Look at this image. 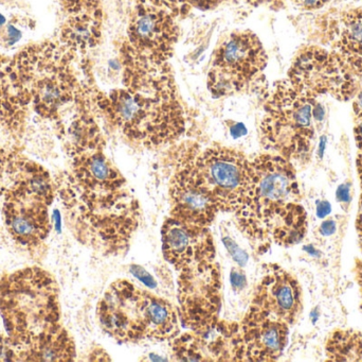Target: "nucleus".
<instances>
[{
    "instance_id": "nucleus-12",
    "label": "nucleus",
    "mask_w": 362,
    "mask_h": 362,
    "mask_svg": "<svg viewBox=\"0 0 362 362\" xmlns=\"http://www.w3.org/2000/svg\"><path fill=\"white\" fill-rule=\"evenodd\" d=\"M150 293L127 280L112 283L97 306L101 329L120 342L146 340Z\"/></svg>"
},
{
    "instance_id": "nucleus-15",
    "label": "nucleus",
    "mask_w": 362,
    "mask_h": 362,
    "mask_svg": "<svg viewBox=\"0 0 362 362\" xmlns=\"http://www.w3.org/2000/svg\"><path fill=\"white\" fill-rule=\"evenodd\" d=\"M248 312L293 327L303 312V293L297 278L280 266H265Z\"/></svg>"
},
{
    "instance_id": "nucleus-14",
    "label": "nucleus",
    "mask_w": 362,
    "mask_h": 362,
    "mask_svg": "<svg viewBox=\"0 0 362 362\" xmlns=\"http://www.w3.org/2000/svg\"><path fill=\"white\" fill-rule=\"evenodd\" d=\"M289 325L247 312L240 324L226 334L230 357L238 361H274L288 344Z\"/></svg>"
},
{
    "instance_id": "nucleus-7",
    "label": "nucleus",
    "mask_w": 362,
    "mask_h": 362,
    "mask_svg": "<svg viewBox=\"0 0 362 362\" xmlns=\"http://www.w3.org/2000/svg\"><path fill=\"white\" fill-rule=\"evenodd\" d=\"M267 62V52L255 32H232L213 52L206 76L209 91L214 98L246 93L263 78Z\"/></svg>"
},
{
    "instance_id": "nucleus-28",
    "label": "nucleus",
    "mask_w": 362,
    "mask_h": 362,
    "mask_svg": "<svg viewBox=\"0 0 362 362\" xmlns=\"http://www.w3.org/2000/svg\"><path fill=\"white\" fill-rule=\"evenodd\" d=\"M0 361H17L16 350L8 337L0 335Z\"/></svg>"
},
{
    "instance_id": "nucleus-26",
    "label": "nucleus",
    "mask_w": 362,
    "mask_h": 362,
    "mask_svg": "<svg viewBox=\"0 0 362 362\" xmlns=\"http://www.w3.org/2000/svg\"><path fill=\"white\" fill-rule=\"evenodd\" d=\"M146 1L159 8L165 9L178 19L185 18L192 9L189 0H146Z\"/></svg>"
},
{
    "instance_id": "nucleus-9",
    "label": "nucleus",
    "mask_w": 362,
    "mask_h": 362,
    "mask_svg": "<svg viewBox=\"0 0 362 362\" xmlns=\"http://www.w3.org/2000/svg\"><path fill=\"white\" fill-rule=\"evenodd\" d=\"M195 163L219 212H238L248 197L250 159L235 149L214 145L198 148Z\"/></svg>"
},
{
    "instance_id": "nucleus-19",
    "label": "nucleus",
    "mask_w": 362,
    "mask_h": 362,
    "mask_svg": "<svg viewBox=\"0 0 362 362\" xmlns=\"http://www.w3.org/2000/svg\"><path fill=\"white\" fill-rule=\"evenodd\" d=\"M325 48L337 55L358 78L362 76V9L327 15L321 23Z\"/></svg>"
},
{
    "instance_id": "nucleus-1",
    "label": "nucleus",
    "mask_w": 362,
    "mask_h": 362,
    "mask_svg": "<svg viewBox=\"0 0 362 362\" xmlns=\"http://www.w3.org/2000/svg\"><path fill=\"white\" fill-rule=\"evenodd\" d=\"M122 86L95 94V106L125 138L148 149L175 144L187 129V116L170 63L120 46Z\"/></svg>"
},
{
    "instance_id": "nucleus-13",
    "label": "nucleus",
    "mask_w": 362,
    "mask_h": 362,
    "mask_svg": "<svg viewBox=\"0 0 362 362\" xmlns=\"http://www.w3.org/2000/svg\"><path fill=\"white\" fill-rule=\"evenodd\" d=\"M180 36L177 17L146 0H135L124 40L136 52L169 63Z\"/></svg>"
},
{
    "instance_id": "nucleus-30",
    "label": "nucleus",
    "mask_w": 362,
    "mask_h": 362,
    "mask_svg": "<svg viewBox=\"0 0 362 362\" xmlns=\"http://www.w3.org/2000/svg\"><path fill=\"white\" fill-rule=\"evenodd\" d=\"M223 244L227 247L228 251H229L231 256L233 257L234 261H238L240 265L244 266L245 264L248 261V255L246 252L242 250L235 242H232L230 238H225L223 239Z\"/></svg>"
},
{
    "instance_id": "nucleus-2",
    "label": "nucleus",
    "mask_w": 362,
    "mask_h": 362,
    "mask_svg": "<svg viewBox=\"0 0 362 362\" xmlns=\"http://www.w3.org/2000/svg\"><path fill=\"white\" fill-rule=\"evenodd\" d=\"M295 166L274 153H263L250 161L248 197L234 213L240 231L257 250L272 244L291 247L308 232V214Z\"/></svg>"
},
{
    "instance_id": "nucleus-27",
    "label": "nucleus",
    "mask_w": 362,
    "mask_h": 362,
    "mask_svg": "<svg viewBox=\"0 0 362 362\" xmlns=\"http://www.w3.org/2000/svg\"><path fill=\"white\" fill-rule=\"evenodd\" d=\"M353 111H354V136L357 148L362 153V86L353 98Z\"/></svg>"
},
{
    "instance_id": "nucleus-18",
    "label": "nucleus",
    "mask_w": 362,
    "mask_h": 362,
    "mask_svg": "<svg viewBox=\"0 0 362 362\" xmlns=\"http://www.w3.org/2000/svg\"><path fill=\"white\" fill-rule=\"evenodd\" d=\"M161 240L163 256L176 271L215 261L216 250L209 227L187 225L169 217L163 222Z\"/></svg>"
},
{
    "instance_id": "nucleus-37",
    "label": "nucleus",
    "mask_w": 362,
    "mask_h": 362,
    "mask_svg": "<svg viewBox=\"0 0 362 362\" xmlns=\"http://www.w3.org/2000/svg\"><path fill=\"white\" fill-rule=\"evenodd\" d=\"M337 200L340 202H348L350 200V188L346 185H341L337 191Z\"/></svg>"
},
{
    "instance_id": "nucleus-17",
    "label": "nucleus",
    "mask_w": 362,
    "mask_h": 362,
    "mask_svg": "<svg viewBox=\"0 0 362 362\" xmlns=\"http://www.w3.org/2000/svg\"><path fill=\"white\" fill-rule=\"evenodd\" d=\"M61 23L57 42L76 55H84L101 43L102 0H59Z\"/></svg>"
},
{
    "instance_id": "nucleus-8",
    "label": "nucleus",
    "mask_w": 362,
    "mask_h": 362,
    "mask_svg": "<svg viewBox=\"0 0 362 362\" xmlns=\"http://www.w3.org/2000/svg\"><path fill=\"white\" fill-rule=\"evenodd\" d=\"M177 299L180 322L198 336L213 331L221 310V274L215 261L180 270Z\"/></svg>"
},
{
    "instance_id": "nucleus-39",
    "label": "nucleus",
    "mask_w": 362,
    "mask_h": 362,
    "mask_svg": "<svg viewBox=\"0 0 362 362\" xmlns=\"http://www.w3.org/2000/svg\"><path fill=\"white\" fill-rule=\"evenodd\" d=\"M355 270H356V272H355V276H356L357 283H358L362 301V259H356V269Z\"/></svg>"
},
{
    "instance_id": "nucleus-25",
    "label": "nucleus",
    "mask_w": 362,
    "mask_h": 362,
    "mask_svg": "<svg viewBox=\"0 0 362 362\" xmlns=\"http://www.w3.org/2000/svg\"><path fill=\"white\" fill-rule=\"evenodd\" d=\"M174 351L180 361H206L202 354V344L193 335H183L180 339L174 338Z\"/></svg>"
},
{
    "instance_id": "nucleus-36",
    "label": "nucleus",
    "mask_w": 362,
    "mask_h": 362,
    "mask_svg": "<svg viewBox=\"0 0 362 362\" xmlns=\"http://www.w3.org/2000/svg\"><path fill=\"white\" fill-rule=\"evenodd\" d=\"M321 233L323 235L329 236L332 235L334 232L336 231V223L334 220H327L321 225L320 227Z\"/></svg>"
},
{
    "instance_id": "nucleus-4",
    "label": "nucleus",
    "mask_w": 362,
    "mask_h": 362,
    "mask_svg": "<svg viewBox=\"0 0 362 362\" xmlns=\"http://www.w3.org/2000/svg\"><path fill=\"white\" fill-rule=\"evenodd\" d=\"M325 116L318 96L287 78L276 81L264 103L259 125L262 146L293 164L306 163L314 151L317 125Z\"/></svg>"
},
{
    "instance_id": "nucleus-16",
    "label": "nucleus",
    "mask_w": 362,
    "mask_h": 362,
    "mask_svg": "<svg viewBox=\"0 0 362 362\" xmlns=\"http://www.w3.org/2000/svg\"><path fill=\"white\" fill-rule=\"evenodd\" d=\"M49 205L13 186L4 196V225L11 237L27 249L40 247L51 230Z\"/></svg>"
},
{
    "instance_id": "nucleus-3",
    "label": "nucleus",
    "mask_w": 362,
    "mask_h": 362,
    "mask_svg": "<svg viewBox=\"0 0 362 362\" xmlns=\"http://www.w3.org/2000/svg\"><path fill=\"white\" fill-rule=\"evenodd\" d=\"M74 236L106 256L127 253L142 221L141 208L125 178L95 187H78L65 176L57 182Z\"/></svg>"
},
{
    "instance_id": "nucleus-32",
    "label": "nucleus",
    "mask_w": 362,
    "mask_h": 362,
    "mask_svg": "<svg viewBox=\"0 0 362 362\" xmlns=\"http://www.w3.org/2000/svg\"><path fill=\"white\" fill-rule=\"evenodd\" d=\"M132 272H133L134 276L136 278H139L142 283L146 285L148 288H155L156 287V282H155L154 278H152L150 273L146 271L144 268L140 267V266H132L131 268Z\"/></svg>"
},
{
    "instance_id": "nucleus-21",
    "label": "nucleus",
    "mask_w": 362,
    "mask_h": 362,
    "mask_svg": "<svg viewBox=\"0 0 362 362\" xmlns=\"http://www.w3.org/2000/svg\"><path fill=\"white\" fill-rule=\"evenodd\" d=\"M17 361H74L76 344L61 324L16 351Z\"/></svg>"
},
{
    "instance_id": "nucleus-31",
    "label": "nucleus",
    "mask_w": 362,
    "mask_h": 362,
    "mask_svg": "<svg viewBox=\"0 0 362 362\" xmlns=\"http://www.w3.org/2000/svg\"><path fill=\"white\" fill-rule=\"evenodd\" d=\"M331 0H286L304 11H315L323 8Z\"/></svg>"
},
{
    "instance_id": "nucleus-40",
    "label": "nucleus",
    "mask_w": 362,
    "mask_h": 362,
    "mask_svg": "<svg viewBox=\"0 0 362 362\" xmlns=\"http://www.w3.org/2000/svg\"><path fill=\"white\" fill-rule=\"evenodd\" d=\"M325 142H327V140H325V137H323L322 140H321L320 144V155L323 154V150H325Z\"/></svg>"
},
{
    "instance_id": "nucleus-10",
    "label": "nucleus",
    "mask_w": 362,
    "mask_h": 362,
    "mask_svg": "<svg viewBox=\"0 0 362 362\" xmlns=\"http://www.w3.org/2000/svg\"><path fill=\"white\" fill-rule=\"evenodd\" d=\"M287 79L318 97L331 96L340 102L351 101L361 89L358 77L337 55L318 45L300 49Z\"/></svg>"
},
{
    "instance_id": "nucleus-33",
    "label": "nucleus",
    "mask_w": 362,
    "mask_h": 362,
    "mask_svg": "<svg viewBox=\"0 0 362 362\" xmlns=\"http://www.w3.org/2000/svg\"><path fill=\"white\" fill-rule=\"evenodd\" d=\"M226 1H228V0H189V4L192 8L206 11L212 10V9L216 8L219 4Z\"/></svg>"
},
{
    "instance_id": "nucleus-23",
    "label": "nucleus",
    "mask_w": 362,
    "mask_h": 362,
    "mask_svg": "<svg viewBox=\"0 0 362 362\" xmlns=\"http://www.w3.org/2000/svg\"><path fill=\"white\" fill-rule=\"evenodd\" d=\"M329 361H362V335L353 329H336L327 338Z\"/></svg>"
},
{
    "instance_id": "nucleus-20",
    "label": "nucleus",
    "mask_w": 362,
    "mask_h": 362,
    "mask_svg": "<svg viewBox=\"0 0 362 362\" xmlns=\"http://www.w3.org/2000/svg\"><path fill=\"white\" fill-rule=\"evenodd\" d=\"M30 101L17 76L13 57L0 53V129L21 137Z\"/></svg>"
},
{
    "instance_id": "nucleus-6",
    "label": "nucleus",
    "mask_w": 362,
    "mask_h": 362,
    "mask_svg": "<svg viewBox=\"0 0 362 362\" xmlns=\"http://www.w3.org/2000/svg\"><path fill=\"white\" fill-rule=\"evenodd\" d=\"M76 57L57 40H44L23 47L13 57L30 106L42 118L59 123L66 106L84 93L74 68Z\"/></svg>"
},
{
    "instance_id": "nucleus-24",
    "label": "nucleus",
    "mask_w": 362,
    "mask_h": 362,
    "mask_svg": "<svg viewBox=\"0 0 362 362\" xmlns=\"http://www.w3.org/2000/svg\"><path fill=\"white\" fill-rule=\"evenodd\" d=\"M27 159L10 149L0 147V196H6L21 176Z\"/></svg>"
},
{
    "instance_id": "nucleus-38",
    "label": "nucleus",
    "mask_w": 362,
    "mask_h": 362,
    "mask_svg": "<svg viewBox=\"0 0 362 362\" xmlns=\"http://www.w3.org/2000/svg\"><path fill=\"white\" fill-rule=\"evenodd\" d=\"M331 212V205L329 202H321L317 208V214L319 218H325L329 213Z\"/></svg>"
},
{
    "instance_id": "nucleus-35",
    "label": "nucleus",
    "mask_w": 362,
    "mask_h": 362,
    "mask_svg": "<svg viewBox=\"0 0 362 362\" xmlns=\"http://www.w3.org/2000/svg\"><path fill=\"white\" fill-rule=\"evenodd\" d=\"M250 2L253 6H262V4H267L272 8L276 9L281 8L286 4V0H247Z\"/></svg>"
},
{
    "instance_id": "nucleus-34",
    "label": "nucleus",
    "mask_w": 362,
    "mask_h": 362,
    "mask_svg": "<svg viewBox=\"0 0 362 362\" xmlns=\"http://www.w3.org/2000/svg\"><path fill=\"white\" fill-rule=\"evenodd\" d=\"M231 284L235 289H243L246 286V276L240 271H233L231 273Z\"/></svg>"
},
{
    "instance_id": "nucleus-22",
    "label": "nucleus",
    "mask_w": 362,
    "mask_h": 362,
    "mask_svg": "<svg viewBox=\"0 0 362 362\" xmlns=\"http://www.w3.org/2000/svg\"><path fill=\"white\" fill-rule=\"evenodd\" d=\"M180 318L177 310L163 298L150 293L146 312V339L174 340L180 334Z\"/></svg>"
},
{
    "instance_id": "nucleus-11",
    "label": "nucleus",
    "mask_w": 362,
    "mask_h": 362,
    "mask_svg": "<svg viewBox=\"0 0 362 362\" xmlns=\"http://www.w3.org/2000/svg\"><path fill=\"white\" fill-rule=\"evenodd\" d=\"M197 150L196 145L183 144L173 157V174L169 183L170 217L187 225L209 227L219 208L196 167Z\"/></svg>"
},
{
    "instance_id": "nucleus-29",
    "label": "nucleus",
    "mask_w": 362,
    "mask_h": 362,
    "mask_svg": "<svg viewBox=\"0 0 362 362\" xmlns=\"http://www.w3.org/2000/svg\"><path fill=\"white\" fill-rule=\"evenodd\" d=\"M357 172H358L359 183H361V197H359L358 214L356 219V230L358 234L359 244L362 250V153L357 157Z\"/></svg>"
},
{
    "instance_id": "nucleus-5",
    "label": "nucleus",
    "mask_w": 362,
    "mask_h": 362,
    "mask_svg": "<svg viewBox=\"0 0 362 362\" xmlns=\"http://www.w3.org/2000/svg\"><path fill=\"white\" fill-rule=\"evenodd\" d=\"M59 295L54 278L38 267L0 278V316L15 350L61 324Z\"/></svg>"
}]
</instances>
